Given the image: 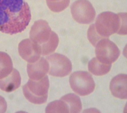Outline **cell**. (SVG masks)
Here are the masks:
<instances>
[{
    "label": "cell",
    "instance_id": "obj_1",
    "mask_svg": "<svg viewBox=\"0 0 127 113\" xmlns=\"http://www.w3.org/2000/svg\"><path fill=\"white\" fill-rule=\"evenodd\" d=\"M31 19L29 5L24 0H0V31L15 35L25 31Z\"/></svg>",
    "mask_w": 127,
    "mask_h": 113
},
{
    "label": "cell",
    "instance_id": "obj_2",
    "mask_svg": "<svg viewBox=\"0 0 127 113\" xmlns=\"http://www.w3.org/2000/svg\"><path fill=\"white\" fill-rule=\"evenodd\" d=\"M49 89V80L47 75L39 81L29 79L23 87L24 96L31 103L42 105L47 102Z\"/></svg>",
    "mask_w": 127,
    "mask_h": 113
},
{
    "label": "cell",
    "instance_id": "obj_3",
    "mask_svg": "<svg viewBox=\"0 0 127 113\" xmlns=\"http://www.w3.org/2000/svg\"><path fill=\"white\" fill-rule=\"evenodd\" d=\"M121 26V19L118 14L110 11L101 13L96 19V31L102 38H108L118 33Z\"/></svg>",
    "mask_w": 127,
    "mask_h": 113
},
{
    "label": "cell",
    "instance_id": "obj_4",
    "mask_svg": "<svg viewBox=\"0 0 127 113\" xmlns=\"http://www.w3.org/2000/svg\"><path fill=\"white\" fill-rule=\"evenodd\" d=\"M69 83L73 91L81 96L90 95L95 89L93 76L87 72H73L69 77Z\"/></svg>",
    "mask_w": 127,
    "mask_h": 113
},
{
    "label": "cell",
    "instance_id": "obj_5",
    "mask_svg": "<svg viewBox=\"0 0 127 113\" xmlns=\"http://www.w3.org/2000/svg\"><path fill=\"white\" fill-rule=\"evenodd\" d=\"M121 52L119 48L108 38H103L95 45L96 58L104 64H112L119 58Z\"/></svg>",
    "mask_w": 127,
    "mask_h": 113
},
{
    "label": "cell",
    "instance_id": "obj_6",
    "mask_svg": "<svg viewBox=\"0 0 127 113\" xmlns=\"http://www.w3.org/2000/svg\"><path fill=\"white\" fill-rule=\"evenodd\" d=\"M71 14L75 21L80 24L87 25L94 21L96 11L88 0H77L71 6Z\"/></svg>",
    "mask_w": 127,
    "mask_h": 113
},
{
    "label": "cell",
    "instance_id": "obj_7",
    "mask_svg": "<svg viewBox=\"0 0 127 113\" xmlns=\"http://www.w3.org/2000/svg\"><path fill=\"white\" fill-rule=\"evenodd\" d=\"M49 64V75L54 77L67 76L72 71V64L67 56L54 53L45 58Z\"/></svg>",
    "mask_w": 127,
    "mask_h": 113
},
{
    "label": "cell",
    "instance_id": "obj_8",
    "mask_svg": "<svg viewBox=\"0 0 127 113\" xmlns=\"http://www.w3.org/2000/svg\"><path fill=\"white\" fill-rule=\"evenodd\" d=\"M18 51L21 58L29 63L37 62L41 55V45L30 38L23 40L19 44Z\"/></svg>",
    "mask_w": 127,
    "mask_h": 113
},
{
    "label": "cell",
    "instance_id": "obj_9",
    "mask_svg": "<svg viewBox=\"0 0 127 113\" xmlns=\"http://www.w3.org/2000/svg\"><path fill=\"white\" fill-rule=\"evenodd\" d=\"M51 32V29L47 21L45 20H38L31 27L29 37L31 40L41 45L48 41Z\"/></svg>",
    "mask_w": 127,
    "mask_h": 113
},
{
    "label": "cell",
    "instance_id": "obj_10",
    "mask_svg": "<svg viewBox=\"0 0 127 113\" xmlns=\"http://www.w3.org/2000/svg\"><path fill=\"white\" fill-rule=\"evenodd\" d=\"M27 74L31 79L39 81L43 78L49 71V64L47 59L43 57L34 63L27 64Z\"/></svg>",
    "mask_w": 127,
    "mask_h": 113
},
{
    "label": "cell",
    "instance_id": "obj_11",
    "mask_svg": "<svg viewBox=\"0 0 127 113\" xmlns=\"http://www.w3.org/2000/svg\"><path fill=\"white\" fill-rule=\"evenodd\" d=\"M127 74H119L111 80L110 90L114 97L121 99L127 98Z\"/></svg>",
    "mask_w": 127,
    "mask_h": 113
},
{
    "label": "cell",
    "instance_id": "obj_12",
    "mask_svg": "<svg viewBox=\"0 0 127 113\" xmlns=\"http://www.w3.org/2000/svg\"><path fill=\"white\" fill-rule=\"evenodd\" d=\"M21 82V78L19 72L13 68L7 76L0 79V89L5 92H13L20 87Z\"/></svg>",
    "mask_w": 127,
    "mask_h": 113
},
{
    "label": "cell",
    "instance_id": "obj_13",
    "mask_svg": "<svg viewBox=\"0 0 127 113\" xmlns=\"http://www.w3.org/2000/svg\"><path fill=\"white\" fill-rule=\"evenodd\" d=\"M88 69L91 74L96 76H101L106 75L110 72L111 64H104L96 58H94L89 62Z\"/></svg>",
    "mask_w": 127,
    "mask_h": 113
},
{
    "label": "cell",
    "instance_id": "obj_14",
    "mask_svg": "<svg viewBox=\"0 0 127 113\" xmlns=\"http://www.w3.org/2000/svg\"><path fill=\"white\" fill-rule=\"evenodd\" d=\"M65 101L69 107V113H78L82 111V103L81 99L75 94L69 93L61 98Z\"/></svg>",
    "mask_w": 127,
    "mask_h": 113
},
{
    "label": "cell",
    "instance_id": "obj_15",
    "mask_svg": "<svg viewBox=\"0 0 127 113\" xmlns=\"http://www.w3.org/2000/svg\"><path fill=\"white\" fill-rule=\"evenodd\" d=\"M12 60L5 52H0V79L7 77L13 71Z\"/></svg>",
    "mask_w": 127,
    "mask_h": 113
},
{
    "label": "cell",
    "instance_id": "obj_16",
    "mask_svg": "<svg viewBox=\"0 0 127 113\" xmlns=\"http://www.w3.org/2000/svg\"><path fill=\"white\" fill-rule=\"evenodd\" d=\"M59 42V39L58 35L55 32L52 31L48 41L41 45L42 55L48 56L50 54L53 53L58 46Z\"/></svg>",
    "mask_w": 127,
    "mask_h": 113
},
{
    "label": "cell",
    "instance_id": "obj_17",
    "mask_svg": "<svg viewBox=\"0 0 127 113\" xmlns=\"http://www.w3.org/2000/svg\"><path fill=\"white\" fill-rule=\"evenodd\" d=\"M46 113H69V107L65 101L60 99L59 101H55L47 105L45 109Z\"/></svg>",
    "mask_w": 127,
    "mask_h": 113
},
{
    "label": "cell",
    "instance_id": "obj_18",
    "mask_svg": "<svg viewBox=\"0 0 127 113\" xmlns=\"http://www.w3.org/2000/svg\"><path fill=\"white\" fill-rule=\"evenodd\" d=\"M87 37L88 39L91 42V43L95 46L96 44L97 43V42L98 40H100V39L103 38L102 37H101L100 35H98L97 32L96 31L95 29V24H93L89 27V29H88L87 32Z\"/></svg>",
    "mask_w": 127,
    "mask_h": 113
},
{
    "label": "cell",
    "instance_id": "obj_19",
    "mask_svg": "<svg viewBox=\"0 0 127 113\" xmlns=\"http://www.w3.org/2000/svg\"><path fill=\"white\" fill-rule=\"evenodd\" d=\"M69 3H70V0H63L60 2L56 3H48L47 5L53 12L59 13L61 12L67 8L69 5Z\"/></svg>",
    "mask_w": 127,
    "mask_h": 113
},
{
    "label": "cell",
    "instance_id": "obj_20",
    "mask_svg": "<svg viewBox=\"0 0 127 113\" xmlns=\"http://www.w3.org/2000/svg\"><path fill=\"white\" fill-rule=\"evenodd\" d=\"M118 15L121 17V26L117 34L121 35H127V13H120Z\"/></svg>",
    "mask_w": 127,
    "mask_h": 113
},
{
    "label": "cell",
    "instance_id": "obj_21",
    "mask_svg": "<svg viewBox=\"0 0 127 113\" xmlns=\"http://www.w3.org/2000/svg\"><path fill=\"white\" fill-rule=\"evenodd\" d=\"M7 105V102L5 99L1 96H0V113H4L6 112Z\"/></svg>",
    "mask_w": 127,
    "mask_h": 113
},
{
    "label": "cell",
    "instance_id": "obj_22",
    "mask_svg": "<svg viewBox=\"0 0 127 113\" xmlns=\"http://www.w3.org/2000/svg\"><path fill=\"white\" fill-rule=\"evenodd\" d=\"M63 0H46V2H47V4L48 3H56L60 2Z\"/></svg>",
    "mask_w": 127,
    "mask_h": 113
}]
</instances>
